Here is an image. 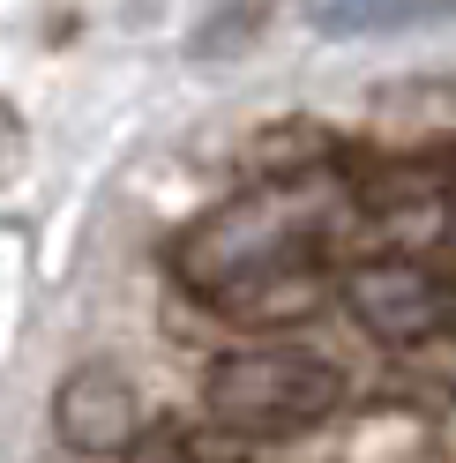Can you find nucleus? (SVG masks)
I'll return each mask as SVG.
<instances>
[{
    "label": "nucleus",
    "instance_id": "nucleus-4",
    "mask_svg": "<svg viewBox=\"0 0 456 463\" xmlns=\"http://www.w3.org/2000/svg\"><path fill=\"white\" fill-rule=\"evenodd\" d=\"M52 433H61V449L75 456H128L142 441V389L128 366L112 359H82L61 373V389H52Z\"/></svg>",
    "mask_w": 456,
    "mask_h": 463
},
{
    "label": "nucleus",
    "instance_id": "nucleus-1",
    "mask_svg": "<svg viewBox=\"0 0 456 463\" xmlns=\"http://www.w3.org/2000/svg\"><path fill=\"white\" fill-rule=\"evenodd\" d=\"M352 187L337 165H284L224 194L173 240V277L247 329H284L322 307L329 240L345 232Z\"/></svg>",
    "mask_w": 456,
    "mask_h": 463
},
{
    "label": "nucleus",
    "instance_id": "nucleus-6",
    "mask_svg": "<svg viewBox=\"0 0 456 463\" xmlns=\"http://www.w3.org/2000/svg\"><path fill=\"white\" fill-rule=\"evenodd\" d=\"M307 15L322 38H396L456 15V0H307Z\"/></svg>",
    "mask_w": 456,
    "mask_h": 463
},
{
    "label": "nucleus",
    "instance_id": "nucleus-5",
    "mask_svg": "<svg viewBox=\"0 0 456 463\" xmlns=\"http://www.w3.org/2000/svg\"><path fill=\"white\" fill-rule=\"evenodd\" d=\"M366 135L382 142V157H419L434 165L456 150V82L434 75V82H389Z\"/></svg>",
    "mask_w": 456,
    "mask_h": 463
},
{
    "label": "nucleus",
    "instance_id": "nucleus-3",
    "mask_svg": "<svg viewBox=\"0 0 456 463\" xmlns=\"http://www.w3.org/2000/svg\"><path fill=\"white\" fill-rule=\"evenodd\" d=\"M345 307L382 344H426L456 322V284L426 269V254H366L345 269Z\"/></svg>",
    "mask_w": 456,
    "mask_h": 463
},
{
    "label": "nucleus",
    "instance_id": "nucleus-2",
    "mask_svg": "<svg viewBox=\"0 0 456 463\" xmlns=\"http://www.w3.org/2000/svg\"><path fill=\"white\" fill-rule=\"evenodd\" d=\"M345 366L307 352V344H233L203 373V411L233 441H292L337 419Z\"/></svg>",
    "mask_w": 456,
    "mask_h": 463
},
{
    "label": "nucleus",
    "instance_id": "nucleus-7",
    "mask_svg": "<svg viewBox=\"0 0 456 463\" xmlns=\"http://www.w3.org/2000/svg\"><path fill=\"white\" fill-rule=\"evenodd\" d=\"M15 165H23V120H15V105L0 98V180H8Z\"/></svg>",
    "mask_w": 456,
    "mask_h": 463
}]
</instances>
